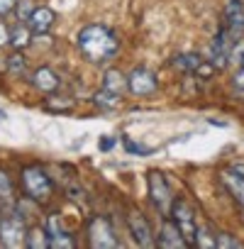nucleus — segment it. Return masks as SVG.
Here are the masks:
<instances>
[{"label": "nucleus", "instance_id": "nucleus-1", "mask_svg": "<svg viewBox=\"0 0 244 249\" xmlns=\"http://www.w3.org/2000/svg\"><path fill=\"white\" fill-rule=\"evenodd\" d=\"M76 42H78L81 54L88 61H93V64H103V61L112 59L115 52H117V37L107 27H103V25H88V27H83L78 32V39Z\"/></svg>", "mask_w": 244, "mask_h": 249}, {"label": "nucleus", "instance_id": "nucleus-2", "mask_svg": "<svg viewBox=\"0 0 244 249\" xmlns=\"http://www.w3.org/2000/svg\"><path fill=\"white\" fill-rule=\"evenodd\" d=\"M22 183L32 200H47L52 196V181L39 166H27L22 171Z\"/></svg>", "mask_w": 244, "mask_h": 249}, {"label": "nucleus", "instance_id": "nucleus-3", "mask_svg": "<svg viewBox=\"0 0 244 249\" xmlns=\"http://www.w3.org/2000/svg\"><path fill=\"white\" fill-rule=\"evenodd\" d=\"M27 227L20 217L10 215L0 222V244L8 247V249H17V247H25L27 244Z\"/></svg>", "mask_w": 244, "mask_h": 249}, {"label": "nucleus", "instance_id": "nucleus-4", "mask_svg": "<svg viewBox=\"0 0 244 249\" xmlns=\"http://www.w3.org/2000/svg\"><path fill=\"white\" fill-rule=\"evenodd\" d=\"M149 196H152V203L157 205V210L161 215H169L171 213L174 196H171V188H169L164 174H159V171H152L149 174Z\"/></svg>", "mask_w": 244, "mask_h": 249}, {"label": "nucleus", "instance_id": "nucleus-5", "mask_svg": "<svg viewBox=\"0 0 244 249\" xmlns=\"http://www.w3.org/2000/svg\"><path fill=\"white\" fill-rule=\"evenodd\" d=\"M171 217H174L176 227L181 230V234L188 239V244H195L198 227H195V213H193V208L186 200H176L171 205Z\"/></svg>", "mask_w": 244, "mask_h": 249}, {"label": "nucleus", "instance_id": "nucleus-6", "mask_svg": "<svg viewBox=\"0 0 244 249\" xmlns=\"http://www.w3.org/2000/svg\"><path fill=\"white\" fill-rule=\"evenodd\" d=\"M88 239L93 249H115L120 247V242L112 234V227L105 217H93L88 225Z\"/></svg>", "mask_w": 244, "mask_h": 249}, {"label": "nucleus", "instance_id": "nucleus-7", "mask_svg": "<svg viewBox=\"0 0 244 249\" xmlns=\"http://www.w3.org/2000/svg\"><path fill=\"white\" fill-rule=\"evenodd\" d=\"M127 83H130V90L135 95H152L157 90V73H152L149 69L139 66V69H135L127 76Z\"/></svg>", "mask_w": 244, "mask_h": 249}, {"label": "nucleus", "instance_id": "nucleus-8", "mask_svg": "<svg viewBox=\"0 0 244 249\" xmlns=\"http://www.w3.org/2000/svg\"><path fill=\"white\" fill-rule=\"evenodd\" d=\"M127 222H130L132 239H135L139 247H144V249H152V247L157 244V242H154V234H152V227H149V222L144 220V215H142V213H130Z\"/></svg>", "mask_w": 244, "mask_h": 249}, {"label": "nucleus", "instance_id": "nucleus-9", "mask_svg": "<svg viewBox=\"0 0 244 249\" xmlns=\"http://www.w3.org/2000/svg\"><path fill=\"white\" fill-rule=\"evenodd\" d=\"M54 20H56L54 10L42 5V8H35V13L30 15L27 25L32 27V32H35V35H47V32L54 27Z\"/></svg>", "mask_w": 244, "mask_h": 249}, {"label": "nucleus", "instance_id": "nucleus-10", "mask_svg": "<svg viewBox=\"0 0 244 249\" xmlns=\"http://www.w3.org/2000/svg\"><path fill=\"white\" fill-rule=\"evenodd\" d=\"M159 247L164 249H186L188 247V239L181 234V230L176 227V222H164L161 227V234H159Z\"/></svg>", "mask_w": 244, "mask_h": 249}, {"label": "nucleus", "instance_id": "nucleus-11", "mask_svg": "<svg viewBox=\"0 0 244 249\" xmlns=\"http://www.w3.org/2000/svg\"><path fill=\"white\" fill-rule=\"evenodd\" d=\"M32 83L39 93H54L59 88V76L54 73V69L49 66H39L35 73H32Z\"/></svg>", "mask_w": 244, "mask_h": 249}, {"label": "nucleus", "instance_id": "nucleus-12", "mask_svg": "<svg viewBox=\"0 0 244 249\" xmlns=\"http://www.w3.org/2000/svg\"><path fill=\"white\" fill-rule=\"evenodd\" d=\"M103 88H105V90H112V93H117V95H122V93H125V88H130V83H127V78L122 76L117 69H107L105 76H103Z\"/></svg>", "mask_w": 244, "mask_h": 249}, {"label": "nucleus", "instance_id": "nucleus-13", "mask_svg": "<svg viewBox=\"0 0 244 249\" xmlns=\"http://www.w3.org/2000/svg\"><path fill=\"white\" fill-rule=\"evenodd\" d=\"M222 183L227 186V191L232 193V198L244 208V178L237 176L234 171H225V174H222Z\"/></svg>", "mask_w": 244, "mask_h": 249}, {"label": "nucleus", "instance_id": "nucleus-14", "mask_svg": "<svg viewBox=\"0 0 244 249\" xmlns=\"http://www.w3.org/2000/svg\"><path fill=\"white\" fill-rule=\"evenodd\" d=\"M32 27L30 25H15L13 27V32H10V44L15 47V49H25V47H30L32 44Z\"/></svg>", "mask_w": 244, "mask_h": 249}, {"label": "nucleus", "instance_id": "nucleus-15", "mask_svg": "<svg viewBox=\"0 0 244 249\" xmlns=\"http://www.w3.org/2000/svg\"><path fill=\"white\" fill-rule=\"evenodd\" d=\"M25 247H30V249H47L49 247V232L44 227H32L27 232V244Z\"/></svg>", "mask_w": 244, "mask_h": 249}, {"label": "nucleus", "instance_id": "nucleus-16", "mask_svg": "<svg viewBox=\"0 0 244 249\" xmlns=\"http://www.w3.org/2000/svg\"><path fill=\"white\" fill-rule=\"evenodd\" d=\"M93 103L98 105V107H103V110H112V107H117L120 105V95L117 93H112V90H98L95 95H93Z\"/></svg>", "mask_w": 244, "mask_h": 249}, {"label": "nucleus", "instance_id": "nucleus-17", "mask_svg": "<svg viewBox=\"0 0 244 249\" xmlns=\"http://www.w3.org/2000/svg\"><path fill=\"white\" fill-rule=\"evenodd\" d=\"M203 64V59L198 56V54H181V56H176L174 59V66L178 69V71H195L198 66Z\"/></svg>", "mask_w": 244, "mask_h": 249}, {"label": "nucleus", "instance_id": "nucleus-18", "mask_svg": "<svg viewBox=\"0 0 244 249\" xmlns=\"http://www.w3.org/2000/svg\"><path fill=\"white\" fill-rule=\"evenodd\" d=\"M49 247L52 249H73L76 242L66 232H59V234H49Z\"/></svg>", "mask_w": 244, "mask_h": 249}, {"label": "nucleus", "instance_id": "nucleus-19", "mask_svg": "<svg viewBox=\"0 0 244 249\" xmlns=\"http://www.w3.org/2000/svg\"><path fill=\"white\" fill-rule=\"evenodd\" d=\"M8 69H10L15 76H22V73H25V56H22V54L8 56Z\"/></svg>", "mask_w": 244, "mask_h": 249}, {"label": "nucleus", "instance_id": "nucleus-20", "mask_svg": "<svg viewBox=\"0 0 244 249\" xmlns=\"http://www.w3.org/2000/svg\"><path fill=\"white\" fill-rule=\"evenodd\" d=\"M195 244L203 247V249H208V247H217V237H210L208 230H198V234H195Z\"/></svg>", "mask_w": 244, "mask_h": 249}, {"label": "nucleus", "instance_id": "nucleus-21", "mask_svg": "<svg viewBox=\"0 0 244 249\" xmlns=\"http://www.w3.org/2000/svg\"><path fill=\"white\" fill-rule=\"evenodd\" d=\"M10 196H13V183L5 171H0V200H8Z\"/></svg>", "mask_w": 244, "mask_h": 249}, {"label": "nucleus", "instance_id": "nucleus-22", "mask_svg": "<svg viewBox=\"0 0 244 249\" xmlns=\"http://www.w3.org/2000/svg\"><path fill=\"white\" fill-rule=\"evenodd\" d=\"M125 149H127V152H132V154H139V157H149V154L154 152L152 147H142V144H135V142H132V140H127V137H125Z\"/></svg>", "mask_w": 244, "mask_h": 249}, {"label": "nucleus", "instance_id": "nucleus-23", "mask_svg": "<svg viewBox=\"0 0 244 249\" xmlns=\"http://www.w3.org/2000/svg\"><path fill=\"white\" fill-rule=\"evenodd\" d=\"M232 247H242V242L232 234H217V249H232Z\"/></svg>", "mask_w": 244, "mask_h": 249}, {"label": "nucleus", "instance_id": "nucleus-24", "mask_svg": "<svg viewBox=\"0 0 244 249\" xmlns=\"http://www.w3.org/2000/svg\"><path fill=\"white\" fill-rule=\"evenodd\" d=\"M32 13H35V5H32V0H20V5H17V18L27 22Z\"/></svg>", "mask_w": 244, "mask_h": 249}, {"label": "nucleus", "instance_id": "nucleus-25", "mask_svg": "<svg viewBox=\"0 0 244 249\" xmlns=\"http://www.w3.org/2000/svg\"><path fill=\"white\" fill-rule=\"evenodd\" d=\"M47 232H49V234H59V232H64L59 215H49V230H47Z\"/></svg>", "mask_w": 244, "mask_h": 249}, {"label": "nucleus", "instance_id": "nucleus-26", "mask_svg": "<svg viewBox=\"0 0 244 249\" xmlns=\"http://www.w3.org/2000/svg\"><path fill=\"white\" fill-rule=\"evenodd\" d=\"M15 5H17V0H0V18L10 15L15 10Z\"/></svg>", "mask_w": 244, "mask_h": 249}, {"label": "nucleus", "instance_id": "nucleus-27", "mask_svg": "<svg viewBox=\"0 0 244 249\" xmlns=\"http://www.w3.org/2000/svg\"><path fill=\"white\" fill-rule=\"evenodd\" d=\"M5 44H10V30L0 22V47H5Z\"/></svg>", "mask_w": 244, "mask_h": 249}, {"label": "nucleus", "instance_id": "nucleus-28", "mask_svg": "<svg viewBox=\"0 0 244 249\" xmlns=\"http://www.w3.org/2000/svg\"><path fill=\"white\" fill-rule=\"evenodd\" d=\"M47 105L49 107H61V110H69L71 107V103H64V100H47Z\"/></svg>", "mask_w": 244, "mask_h": 249}, {"label": "nucleus", "instance_id": "nucleus-29", "mask_svg": "<svg viewBox=\"0 0 244 249\" xmlns=\"http://www.w3.org/2000/svg\"><path fill=\"white\" fill-rule=\"evenodd\" d=\"M234 86H237V88H244V66H242V71L234 76Z\"/></svg>", "mask_w": 244, "mask_h": 249}, {"label": "nucleus", "instance_id": "nucleus-30", "mask_svg": "<svg viewBox=\"0 0 244 249\" xmlns=\"http://www.w3.org/2000/svg\"><path fill=\"white\" fill-rule=\"evenodd\" d=\"M112 144H115V140H110V137H105V140L100 142V149H103V152H107V149H112Z\"/></svg>", "mask_w": 244, "mask_h": 249}, {"label": "nucleus", "instance_id": "nucleus-31", "mask_svg": "<svg viewBox=\"0 0 244 249\" xmlns=\"http://www.w3.org/2000/svg\"><path fill=\"white\" fill-rule=\"evenodd\" d=\"M229 171H234L237 176H242V178H244V164H234V166H232Z\"/></svg>", "mask_w": 244, "mask_h": 249}, {"label": "nucleus", "instance_id": "nucleus-32", "mask_svg": "<svg viewBox=\"0 0 244 249\" xmlns=\"http://www.w3.org/2000/svg\"><path fill=\"white\" fill-rule=\"evenodd\" d=\"M242 64H244V59H242Z\"/></svg>", "mask_w": 244, "mask_h": 249}]
</instances>
